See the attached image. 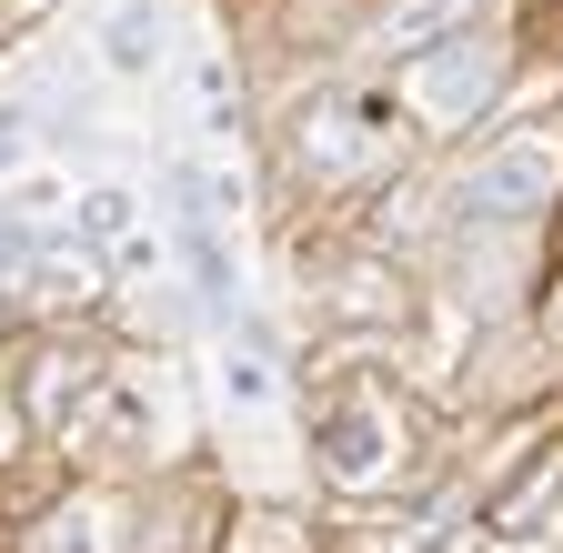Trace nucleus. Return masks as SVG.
I'll list each match as a JSON object with an SVG mask.
<instances>
[{
    "label": "nucleus",
    "mask_w": 563,
    "mask_h": 553,
    "mask_svg": "<svg viewBox=\"0 0 563 553\" xmlns=\"http://www.w3.org/2000/svg\"><path fill=\"white\" fill-rule=\"evenodd\" d=\"M553 191H563V131H553V121H523V131H504V142H493V152L453 181V232L533 222Z\"/></svg>",
    "instance_id": "1"
},
{
    "label": "nucleus",
    "mask_w": 563,
    "mask_h": 553,
    "mask_svg": "<svg viewBox=\"0 0 563 553\" xmlns=\"http://www.w3.org/2000/svg\"><path fill=\"white\" fill-rule=\"evenodd\" d=\"M312 443H322V473L342 483V494H373V483H393V463H402V423H393L383 392H342V402H322Z\"/></svg>",
    "instance_id": "2"
},
{
    "label": "nucleus",
    "mask_w": 563,
    "mask_h": 553,
    "mask_svg": "<svg viewBox=\"0 0 563 553\" xmlns=\"http://www.w3.org/2000/svg\"><path fill=\"white\" fill-rule=\"evenodd\" d=\"M493 81H504V51H493L483 31H453V41H433V51H412V71H402V91H412V111L422 121H473L483 101H493Z\"/></svg>",
    "instance_id": "3"
},
{
    "label": "nucleus",
    "mask_w": 563,
    "mask_h": 553,
    "mask_svg": "<svg viewBox=\"0 0 563 553\" xmlns=\"http://www.w3.org/2000/svg\"><path fill=\"white\" fill-rule=\"evenodd\" d=\"M111 373H101V353H91V342H51V353H41V373L21 383V423H70V412H81L91 392H101Z\"/></svg>",
    "instance_id": "4"
},
{
    "label": "nucleus",
    "mask_w": 563,
    "mask_h": 553,
    "mask_svg": "<svg viewBox=\"0 0 563 553\" xmlns=\"http://www.w3.org/2000/svg\"><path fill=\"white\" fill-rule=\"evenodd\" d=\"M121 523H131L121 494H60V504L31 523L21 553H121Z\"/></svg>",
    "instance_id": "5"
},
{
    "label": "nucleus",
    "mask_w": 563,
    "mask_h": 553,
    "mask_svg": "<svg viewBox=\"0 0 563 553\" xmlns=\"http://www.w3.org/2000/svg\"><path fill=\"white\" fill-rule=\"evenodd\" d=\"M553 494H563V443H543V453H523V473L504 483V494L483 504V533H533L543 513H553Z\"/></svg>",
    "instance_id": "6"
},
{
    "label": "nucleus",
    "mask_w": 563,
    "mask_h": 553,
    "mask_svg": "<svg viewBox=\"0 0 563 553\" xmlns=\"http://www.w3.org/2000/svg\"><path fill=\"white\" fill-rule=\"evenodd\" d=\"M463 21H473V0H402V11H383V21H373V51H402V60H412V51L453 41Z\"/></svg>",
    "instance_id": "7"
},
{
    "label": "nucleus",
    "mask_w": 563,
    "mask_h": 553,
    "mask_svg": "<svg viewBox=\"0 0 563 553\" xmlns=\"http://www.w3.org/2000/svg\"><path fill=\"white\" fill-rule=\"evenodd\" d=\"M332 312L342 322H402V272L393 262H352L332 283Z\"/></svg>",
    "instance_id": "8"
},
{
    "label": "nucleus",
    "mask_w": 563,
    "mask_h": 553,
    "mask_svg": "<svg viewBox=\"0 0 563 553\" xmlns=\"http://www.w3.org/2000/svg\"><path fill=\"white\" fill-rule=\"evenodd\" d=\"M101 51H111V71H152V60H162V11H152V0H121Z\"/></svg>",
    "instance_id": "9"
},
{
    "label": "nucleus",
    "mask_w": 563,
    "mask_h": 553,
    "mask_svg": "<svg viewBox=\"0 0 563 553\" xmlns=\"http://www.w3.org/2000/svg\"><path fill=\"white\" fill-rule=\"evenodd\" d=\"M131 232V191H91L81 201V242H121Z\"/></svg>",
    "instance_id": "10"
},
{
    "label": "nucleus",
    "mask_w": 563,
    "mask_h": 553,
    "mask_svg": "<svg viewBox=\"0 0 563 553\" xmlns=\"http://www.w3.org/2000/svg\"><path fill=\"white\" fill-rule=\"evenodd\" d=\"M41 252H51V242H41V232H31L21 212H0V283H11V272H31Z\"/></svg>",
    "instance_id": "11"
},
{
    "label": "nucleus",
    "mask_w": 563,
    "mask_h": 553,
    "mask_svg": "<svg viewBox=\"0 0 563 553\" xmlns=\"http://www.w3.org/2000/svg\"><path fill=\"white\" fill-rule=\"evenodd\" d=\"M21 142H31V111H0V172L21 162Z\"/></svg>",
    "instance_id": "12"
},
{
    "label": "nucleus",
    "mask_w": 563,
    "mask_h": 553,
    "mask_svg": "<svg viewBox=\"0 0 563 553\" xmlns=\"http://www.w3.org/2000/svg\"><path fill=\"white\" fill-rule=\"evenodd\" d=\"M21 433H31V423H21V392H0V463L21 453Z\"/></svg>",
    "instance_id": "13"
},
{
    "label": "nucleus",
    "mask_w": 563,
    "mask_h": 553,
    "mask_svg": "<svg viewBox=\"0 0 563 553\" xmlns=\"http://www.w3.org/2000/svg\"><path fill=\"white\" fill-rule=\"evenodd\" d=\"M0 332H11V302H0Z\"/></svg>",
    "instance_id": "14"
}]
</instances>
